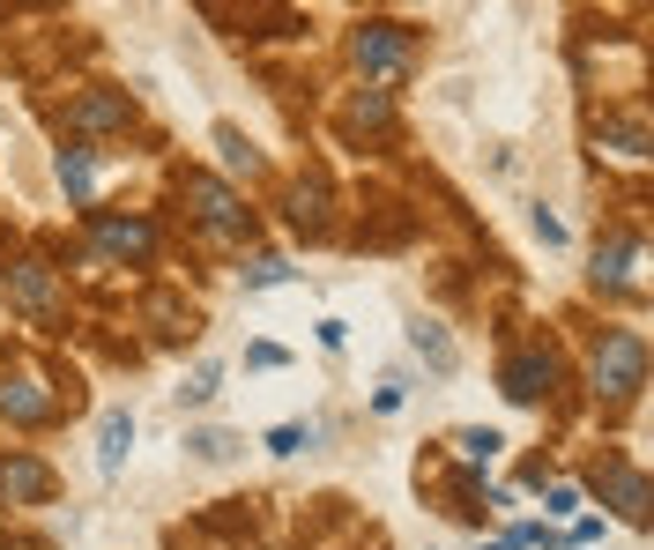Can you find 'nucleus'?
<instances>
[{
  "instance_id": "f257e3e1",
  "label": "nucleus",
  "mask_w": 654,
  "mask_h": 550,
  "mask_svg": "<svg viewBox=\"0 0 654 550\" xmlns=\"http://www.w3.org/2000/svg\"><path fill=\"white\" fill-rule=\"evenodd\" d=\"M588 380H595V402H632L647 387V342L632 328H603L595 357H588Z\"/></svg>"
},
{
  "instance_id": "f03ea898",
  "label": "nucleus",
  "mask_w": 654,
  "mask_h": 550,
  "mask_svg": "<svg viewBox=\"0 0 654 550\" xmlns=\"http://www.w3.org/2000/svg\"><path fill=\"white\" fill-rule=\"evenodd\" d=\"M179 194L194 201V216H202V223L216 231V239H245V231H253L245 201L231 194V186H223V179H208V171H186V179H179Z\"/></svg>"
},
{
  "instance_id": "7ed1b4c3",
  "label": "nucleus",
  "mask_w": 654,
  "mask_h": 550,
  "mask_svg": "<svg viewBox=\"0 0 654 550\" xmlns=\"http://www.w3.org/2000/svg\"><path fill=\"white\" fill-rule=\"evenodd\" d=\"M350 52H358V68H372V75H402L409 60H416V30H402V23H358Z\"/></svg>"
},
{
  "instance_id": "20e7f679",
  "label": "nucleus",
  "mask_w": 654,
  "mask_h": 550,
  "mask_svg": "<svg viewBox=\"0 0 654 550\" xmlns=\"http://www.w3.org/2000/svg\"><path fill=\"white\" fill-rule=\"evenodd\" d=\"M45 499H52V468L23 447H8L0 454V506H45Z\"/></svg>"
},
{
  "instance_id": "39448f33",
  "label": "nucleus",
  "mask_w": 654,
  "mask_h": 550,
  "mask_svg": "<svg viewBox=\"0 0 654 550\" xmlns=\"http://www.w3.org/2000/svg\"><path fill=\"white\" fill-rule=\"evenodd\" d=\"M498 380H506V394H513V402H543V394L558 387V365H550V350L521 342V350L506 357V372H498Z\"/></svg>"
},
{
  "instance_id": "423d86ee",
  "label": "nucleus",
  "mask_w": 654,
  "mask_h": 550,
  "mask_svg": "<svg viewBox=\"0 0 654 550\" xmlns=\"http://www.w3.org/2000/svg\"><path fill=\"white\" fill-rule=\"evenodd\" d=\"M0 410L15 424H45V417H60V394H45L38 372H8L0 380Z\"/></svg>"
},
{
  "instance_id": "0eeeda50",
  "label": "nucleus",
  "mask_w": 654,
  "mask_h": 550,
  "mask_svg": "<svg viewBox=\"0 0 654 550\" xmlns=\"http://www.w3.org/2000/svg\"><path fill=\"white\" fill-rule=\"evenodd\" d=\"M126 105L120 89H82L75 105H68V127H89V134H112V127H126Z\"/></svg>"
},
{
  "instance_id": "6e6552de",
  "label": "nucleus",
  "mask_w": 654,
  "mask_h": 550,
  "mask_svg": "<svg viewBox=\"0 0 654 550\" xmlns=\"http://www.w3.org/2000/svg\"><path fill=\"white\" fill-rule=\"evenodd\" d=\"M290 231L327 239V186L320 179H298V186H290Z\"/></svg>"
},
{
  "instance_id": "1a4fd4ad",
  "label": "nucleus",
  "mask_w": 654,
  "mask_h": 550,
  "mask_svg": "<svg viewBox=\"0 0 654 550\" xmlns=\"http://www.w3.org/2000/svg\"><path fill=\"white\" fill-rule=\"evenodd\" d=\"M387 120H395L387 89H358V97L342 105V134H387Z\"/></svg>"
},
{
  "instance_id": "9d476101",
  "label": "nucleus",
  "mask_w": 654,
  "mask_h": 550,
  "mask_svg": "<svg viewBox=\"0 0 654 550\" xmlns=\"http://www.w3.org/2000/svg\"><path fill=\"white\" fill-rule=\"evenodd\" d=\"M595 283H610V291H640V239H617L610 254H595Z\"/></svg>"
},
{
  "instance_id": "9b49d317",
  "label": "nucleus",
  "mask_w": 654,
  "mask_h": 550,
  "mask_svg": "<svg viewBox=\"0 0 654 550\" xmlns=\"http://www.w3.org/2000/svg\"><path fill=\"white\" fill-rule=\"evenodd\" d=\"M595 484H610V499H617L625 521H647V484H640V468H632V462H610Z\"/></svg>"
},
{
  "instance_id": "f8f14e48",
  "label": "nucleus",
  "mask_w": 654,
  "mask_h": 550,
  "mask_svg": "<svg viewBox=\"0 0 654 550\" xmlns=\"http://www.w3.org/2000/svg\"><path fill=\"white\" fill-rule=\"evenodd\" d=\"M8 297L31 305V313H45V305H52V276H45V260H15V268H8Z\"/></svg>"
},
{
  "instance_id": "ddd939ff",
  "label": "nucleus",
  "mask_w": 654,
  "mask_h": 550,
  "mask_svg": "<svg viewBox=\"0 0 654 550\" xmlns=\"http://www.w3.org/2000/svg\"><path fill=\"white\" fill-rule=\"evenodd\" d=\"M97 239H105L112 254H126V260H149V223H134V216H105Z\"/></svg>"
},
{
  "instance_id": "4468645a",
  "label": "nucleus",
  "mask_w": 654,
  "mask_h": 550,
  "mask_svg": "<svg viewBox=\"0 0 654 550\" xmlns=\"http://www.w3.org/2000/svg\"><path fill=\"white\" fill-rule=\"evenodd\" d=\"M126 447H134V417H126V410H112V417H105V439H97V462L120 468V462H126Z\"/></svg>"
},
{
  "instance_id": "2eb2a0df",
  "label": "nucleus",
  "mask_w": 654,
  "mask_h": 550,
  "mask_svg": "<svg viewBox=\"0 0 654 550\" xmlns=\"http://www.w3.org/2000/svg\"><path fill=\"white\" fill-rule=\"evenodd\" d=\"M52 171H60V186H68L75 201L89 194V186H97V164H89V149H60V164H52Z\"/></svg>"
},
{
  "instance_id": "dca6fc26",
  "label": "nucleus",
  "mask_w": 654,
  "mask_h": 550,
  "mask_svg": "<svg viewBox=\"0 0 654 550\" xmlns=\"http://www.w3.org/2000/svg\"><path fill=\"white\" fill-rule=\"evenodd\" d=\"M453 447H461V462H469V468H484V462H498V447H506V439H498V431H461Z\"/></svg>"
},
{
  "instance_id": "f3484780",
  "label": "nucleus",
  "mask_w": 654,
  "mask_h": 550,
  "mask_svg": "<svg viewBox=\"0 0 654 550\" xmlns=\"http://www.w3.org/2000/svg\"><path fill=\"white\" fill-rule=\"evenodd\" d=\"M223 394V365H194V380L179 387V402H216Z\"/></svg>"
},
{
  "instance_id": "a211bd4d",
  "label": "nucleus",
  "mask_w": 654,
  "mask_h": 550,
  "mask_svg": "<svg viewBox=\"0 0 654 550\" xmlns=\"http://www.w3.org/2000/svg\"><path fill=\"white\" fill-rule=\"evenodd\" d=\"M186 447H194L202 462H231V454H239V439H231V431H194Z\"/></svg>"
},
{
  "instance_id": "6ab92c4d",
  "label": "nucleus",
  "mask_w": 654,
  "mask_h": 550,
  "mask_svg": "<svg viewBox=\"0 0 654 550\" xmlns=\"http://www.w3.org/2000/svg\"><path fill=\"white\" fill-rule=\"evenodd\" d=\"M268 447H276V454H305V447H313V424H283V431H268Z\"/></svg>"
},
{
  "instance_id": "aec40b11",
  "label": "nucleus",
  "mask_w": 654,
  "mask_h": 550,
  "mask_svg": "<svg viewBox=\"0 0 654 550\" xmlns=\"http://www.w3.org/2000/svg\"><path fill=\"white\" fill-rule=\"evenodd\" d=\"M283 276H290V268L276 254H253V260H245V283H283Z\"/></svg>"
},
{
  "instance_id": "412c9836",
  "label": "nucleus",
  "mask_w": 654,
  "mask_h": 550,
  "mask_svg": "<svg viewBox=\"0 0 654 550\" xmlns=\"http://www.w3.org/2000/svg\"><path fill=\"white\" fill-rule=\"evenodd\" d=\"M529 223H535V239H543V246H566V223H558V216H550V209H535Z\"/></svg>"
}]
</instances>
